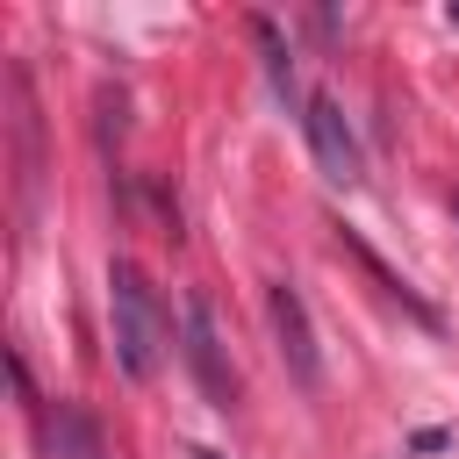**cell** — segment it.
Returning a JSON list of instances; mask_svg holds the SVG:
<instances>
[{
	"mask_svg": "<svg viewBox=\"0 0 459 459\" xmlns=\"http://www.w3.org/2000/svg\"><path fill=\"white\" fill-rule=\"evenodd\" d=\"M108 323H115V359L129 380H151L158 373V344H165V316H158V294L143 287V273L129 258L108 265Z\"/></svg>",
	"mask_w": 459,
	"mask_h": 459,
	"instance_id": "6da1fadb",
	"label": "cell"
},
{
	"mask_svg": "<svg viewBox=\"0 0 459 459\" xmlns=\"http://www.w3.org/2000/svg\"><path fill=\"white\" fill-rule=\"evenodd\" d=\"M179 330H186V366H194V380H201L208 409H237V366H230V351H222L215 301H208L201 287L186 294V308H179Z\"/></svg>",
	"mask_w": 459,
	"mask_h": 459,
	"instance_id": "7a4b0ae2",
	"label": "cell"
},
{
	"mask_svg": "<svg viewBox=\"0 0 459 459\" xmlns=\"http://www.w3.org/2000/svg\"><path fill=\"white\" fill-rule=\"evenodd\" d=\"M265 316H273V337H280V359H287L294 387H301V394H316V387H323V351H316V323H308L301 287L273 280V287H265Z\"/></svg>",
	"mask_w": 459,
	"mask_h": 459,
	"instance_id": "3957f363",
	"label": "cell"
},
{
	"mask_svg": "<svg viewBox=\"0 0 459 459\" xmlns=\"http://www.w3.org/2000/svg\"><path fill=\"white\" fill-rule=\"evenodd\" d=\"M301 136H308V158H316V172H323L330 186H351V179H359V136H351L344 108H337L330 93H308V100H301Z\"/></svg>",
	"mask_w": 459,
	"mask_h": 459,
	"instance_id": "277c9868",
	"label": "cell"
},
{
	"mask_svg": "<svg viewBox=\"0 0 459 459\" xmlns=\"http://www.w3.org/2000/svg\"><path fill=\"white\" fill-rule=\"evenodd\" d=\"M50 452H57V459H108L100 423H93L79 402H57V416H50Z\"/></svg>",
	"mask_w": 459,
	"mask_h": 459,
	"instance_id": "5b68a950",
	"label": "cell"
},
{
	"mask_svg": "<svg viewBox=\"0 0 459 459\" xmlns=\"http://www.w3.org/2000/svg\"><path fill=\"white\" fill-rule=\"evenodd\" d=\"M258 50H265V79H273V93L294 100V57H287V43L273 36V22H258Z\"/></svg>",
	"mask_w": 459,
	"mask_h": 459,
	"instance_id": "8992f818",
	"label": "cell"
},
{
	"mask_svg": "<svg viewBox=\"0 0 459 459\" xmlns=\"http://www.w3.org/2000/svg\"><path fill=\"white\" fill-rule=\"evenodd\" d=\"M186 459H222V452H208V445H194V452H186Z\"/></svg>",
	"mask_w": 459,
	"mask_h": 459,
	"instance_id": "52a82bcc",
	"label": "cell"
}]
</instances>
